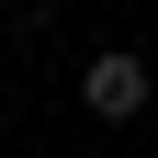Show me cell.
<instances>
[{
  "mask_svg": "<svg viewBox=\"0 0 158 158\" xmlns=\"http://www.w3.org/2000/svg\"><path fill=\"white\" fill-rule=\"evenodd\" d=\"M147 102H158V68L135 45H102L90 68H79V113H90V124H135Z\"/></svg>",
  "mask_w": 158,
  "mask_h": 158,
  "instance_id": "6da1fadb",
  "label": "cell"
}]
</instances>
